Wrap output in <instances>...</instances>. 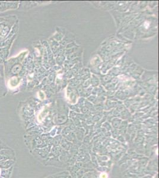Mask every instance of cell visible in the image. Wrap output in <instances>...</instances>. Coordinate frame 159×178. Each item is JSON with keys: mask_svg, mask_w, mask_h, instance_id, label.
Wrapping results in <instances>:
<instances>
[{"mask_svg": "<svg viewBox=\"0 0 159 178\" xmlns=\"http://www.w3.org/2000/svg\"><path fill=\"white\" fill-rule=\"evenodd\" d=\"M18 80H17V79L16 77H13V79H11L10 80L9 82H8V84H9L10 86L12 88H14L16 87V86L17 84H18Z\"/></svg>", "mask_w": 159, "mask_h": 178, "instance_id": "1", "label": "cell"}, {"mask_svg": "<svg viewBox=\"0 0 159 178\" xmlns=\"http://www.w3.org/2000/svg\"><path fill=\"white\" fill-rule=\"evenodd\" d=\"M100 177L101 178H108V175L106 173H102L100 175Z\"/></svg>", "mask_w": 159, "mask_h": 178, "instance_id": "2", "label": "cell"}]
</instances>
